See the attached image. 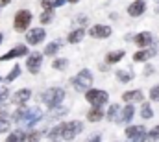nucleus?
Returning <instances> with one entry per match:
<instances>
[{"label":"nucleus","instance_id":"1","mask_svg":"<svg viewBox=\"0 0 159 142\" xmlns=\"http://www.w3.org/2000/svg\"><path fill=\"white\" fill-rule=\"evenodd\" d=\"M65 98H67V91L63 87H48L39 94V102L46 109H54L57 105H63Z\"/></svg>","mask_w":159,"mask_h":142},{"label":"nucleus","instance_id":"2","mask_svg":"<svg viewBox=\"0 0 159 142\" xmlns=\"http://www.w3.org/2000/svg\"><path fill=\"white\" fill-rule=\"evenodd\" d=\"M70 85L76 92H85L94 85V74L91 72V69H81L70 78Z\"/></svg>","mask_w":159,"mask_h":142},{"label":"nucleus","instance_id":"3","mask_svg":"<svg viewBox=\"0 0 159 142\" xmlns=\"http://www.w3.org/2000/svg\"><path fill=\"white\" fill-rule=\"evenodd\" d=\"M85 102L89 107H106L109 105V92L106 89H98V87H91L89 91L83 92Z\"/></svg>","mask_w":159,"mask_h":142},{"label":"nucleus","instance_id":"4","mask_svg":"<svg viewBox=\"0 0 159 142\" xmlns=\"http://www.w3.org/2000/svg\"><path fill=\"white\" fill-rule=\"evenodd\" d=\"M32 22H34V13L26 7L19 9L13 17V30L15 33H26L30 28H32Z\"/></svg>","mask_w":159,"mask_h":142},{"label":"nucleus","instance_id":"5","mask_svg":"<svg viewBox=\"0 0 159 142\" xmlns=\"http://www.w3.org/2000/svg\"><path fill=\"white\" fill-rule=\"evenodd\" d=\"M61 126V139L65 142L74 140L78 135L83 133V122L81 120H65V122H59Z\"/></svg>","mask_w":159,"mask_h":142},{"label":"nucleus","instance_id":"6","mask_svg":"<svg viewBox=\"0 0 159 142\" xmlns=\"http://www.w3.org/2000/svg\"><path fill=\"white\" fill-rule=\"evenodd\" d=\"M87 35L91 39H96V41H104V39H109L113 35V28H111V24L96 22V24H91L87 28Z\"/></svg>","mask_w":159,"mask_h":142},{"label":"nucleus","instance_id":"7","mask_svg":"<svg viewBox=\"0 0 159 142\" xmlns=\"http://www.w3.org/2000/svg\"><path fill=\"white\" fill-rule=\"evenodd\" d=\"M32 96H34V91H32L30 87H22V89H17V91L9 96V104L13 107H26L30 104Z\"/></svg>","mask_w":159,"mask_h":142},{"label":"nucleus","instance_id":"8","mask_svg":"<svg viewBox=\"0 0 159 142\" xmlns=\"http://www.w3.org/2000/svg\"><path fill=\"white\" fill-rule=\"evenodd\" d=\"M43 63H44V55L39 50H34L26 55V70L30 72L32 76H37L43 69Z\"/></svg>","mask_w":159,"mask_h":142},{"label":"nucleus","instance_id":"9","mask_svg":"<svg viewBox=\"0 0 159 142\" xmlns=\"http://www.w3.org/2000/svg\"><path fill=\"white\" fill-rule=\"evenodd\" d=\"M28 54H30L28 44H26V42H19V44L11 46L6 54H2V55H0V61H2V63H6V61H15V59H19V57H26Z\"/></svg>","mask_w":159,"mask_h":142},{"label":"nucleus","instance_id":"10","mask_svg":"<svg viewBox=\"0 0 159 142\" xmlns=\"http://www.w3.org/2000/svg\"><path fill=\"white\" fill-rule=\"evenodd\" d=\"M131 44H135V46H137V50H141V48H150V46H154V44H157V42H156V35H154L152 32L143 30V32L133 33Z\"/></svg>","mask_w":159,"mask_h":142},{"label":"nucleus","instance_id":"11","mask_svg":"<svg viewBox=\"0 0 159 142\" xmlns=\"http://www.w3.org/2000/svg\"><path fill=\"white\" fill-rule=\"evenodd\" d=\"M157 52H159L157 44H154V46H150V48H141V50H135V52L131 54V61H133V63H141V65L150 63V61L157 55Z\"/></svg>","mask_w":159,"mask_h":142},{"label":"nucleus","instance_id":"12","mask_svg":"<svg viewBox=\"0 0 159 142\" xmlns=\"http://www.w3.org/2000/svg\"><path fill=\"white\" fill-rule=\"evenodd\" d=\"M24 41L28 46H39L46 41V30L43 26H35V28H30L26 33H24Z\"/></svg>","mask_w":159,"mask_h":142},{"label":"nucleus","instance_id":"13","mask_svg":"<svg viewBox=\"0 0 159 142\" xmlns=\"http://www.w3.org/2000/svg\"><path fill=\"white\" fill-rule=\"evenodd\" d=\"M122 104H133V105H141L146 100V94L143 89H128L120 94Z\"/></svg>","mask_w":159,"mask_h":142},{"label":"nucleus","instance_id":"14","mask_svg":"<svg viewBox=\"0 0 159 142\" xmlns=\"http://www.w3.org/2000/svg\"><path fill=\"white\" fill-rule=\"evenodd\" d=\"M137 116V107L133 105V104H122V109H120V114L119 118H117V122L115 124H119V126H129V124H133V118Z\"/></svg>","mask_w":159,"mask_h":142},{"label":"nucleus","instance_id":"15","mask_svg":"<svg viewBox=\"0 0 159 142\" xmlns=\"http://www.w3.org/2000/svg\"><path fill=\"white\" fill-rule=\"evenodd\" d=\"M146 9H148L146 0H133V2H129V4H128L126 13H128V17H129V19H141V17L146 13Z\"/></svg>","mask_w":159,"mask_h":142},{"label":"nucleus","instance_id":"16","mask_svg":"<svg viewBox=\"0 0 159 142\" xmlns=\"http://www.w3.org/2000/svg\"><path fill=\"white\" fill-rule=\"evenodd\" d=\"M85 120L89 124H100L102 120H106V109L104 107H89L85 113Z\"/></svg>","mask_w":159,"mask_h":142},{"label":"nucleus","instance_id":"17","mask_svg":"<svg viewBox=\"0 0 159 142\" xmlns=\"http://www.w3.org/2000/svg\"><path fill=\"white\" fill-rule=\"evenodd\" d=\"M85 35H87V28L76 26V28H72V30L67 33V42H69V44H80V42H83Z\"/></svg>","mask_w":159,"mask_h":142},{"label":"nucleus","instance_id":"18","mask_svg":"<svg viewBox=\"0 0 159 142\" xmlns=\"http://www.w3.org/2000/svg\"><path fill=\"white\" fill-rule=\"evenodd\" d=\"M61 48H63V42H61L59 39H54V41H50V42L44 44V48H43V55L54 59V57H57V54H59Z\"/></svg>","mask_w":159,"mask_h":142},{"label":"nucleus","instance_id":"19","mask_svg":"<svg viewBox=\"0 0 159 142\" xmlns=\"http://www.w3.org/2000/svg\"><path fill=\"white\" fill-rule=\"evenodd\" d=\"M148 133V127L143 126V124H129L124 127V137L126 139H131V137H139V135H146Z\"/></svg>","mask_w":159,"mask_h":142},{"label":"nucleus","instance_id":"20","mask_svg":"<svg viewBox=\"0 0 159 142\" xmlns=\"http://www.w3.org/2000/svg\"><path fill=\"white\" fill-rule=\"evenodd\" d=\"M124 57H126V50H124V48L111 50V52H107V54H106V57H104V63H106V65H109V67H113V65L120 63Z\"/></svg>","mask_w":159,"mask_h":142},{"label":"nucleus","instance_id":"21","mask_svg":"<svg viewBox=\"0 0 159 142\" xmlns=\"http://www.w3.org/2000/svg\"><path fill=\"white\" fill-rule=\"evenodd\" d=\"M139 116H141L143 120H152V118L156 116V111H154V105H152L150 100H144V102L139 105Z\"/></svg>","mask_w":159,"mask_h":142},{"label":"nucleus","instance_id":"22","mask_svg":"<svg viewBox=\"0 0 159 142\" xmlns=\"http://www.w3.org/2000/svg\"><path fill=\"white\" fill-rule=\"evenodd\" d=\"M43 137H46V131H44V129H39V127H30V129H26L24 142H39Z\"/></svg>","mask_w":159,"mask_h":142},{"label":"nucleus","instance_id":"23","mask_svg":"<svg viewBox=\"0 0 159 142\" xmlns=\"http://www.w3.org/2000/svg\"><path fill=\"white\" fill-rule=\"evenodd\" d=\"M115 78H117L119 83L128 85V83H131V81L135 79V74L131 70H128V69H117V70H115Z\"/></svg>","mask_w":159,"mask_h":142},{"label":"nucleus","instance_id":"24","mask_svg":"<svg viewBox=\"0 0 159 142\" xmlns=\"http://www.w3.org/2000/svg\"><path fill=\"white\" fill-rule=\"evenodd\" d=\"M120 109H122V105L120 104H109L107 105V109H106V120L107 122H111V124H115L117 122V118H119V114H120Z\"/></svg>","mask_w":159,"mask_h":142},{"label":"nucleus","instance_id":"25","mask_svg":"<svg viewBox=\"0 0 159 142\" xmlns=\"http://www.w3.org/2000/svg\"><path fill=\"white\" fill-rule=\"evenodd\" d=\"M67 114H69V107H65V105H57V107H54V109L46 111V116L52 118V120H59V118H63Z\"/></svg>","mask_w":159,"mask_h":142},{"label":"nucleus","instance_id":"26","mask_svg":"<svg viewBox=\"0 0 159 142\" xmlns=\"http://www.w3.org/2000/svg\"><path fill=\"white\" fill-rule=\"evenodd\" d=\"M24 135H26V129L17 127L6 135V142H24Z\"/></svg>","mask_w":159,"mask_h":142},{"label":"nucleus","instance_id":"27","mask_svg":"<svg viewBox=\"0 0 159 142\" xmlns=\"http://www.w3.org/2000/svg\"><path fill=\"white\" fill-rule=\"evenodd\" d=\"M54 19H56V9H43V11L39 13L41 26H48V24H52Z\"/></svg>","mask_w":159,"mask_h":142},{"label":"nucleus","instance_id":"28","mask_svg":"<svg viewBox=\"0 0 159 142\" xmlns=\"http://www.w3.org/2000/svg\"><path fill=\"white\" fill-rule=\"evenodd\" d=\"M69 65H70V61L67 59V57H54L52 59V69L54 70H57V72H65L67 69H69Z\"/></svg>","mask_w":159,"mask_h":142},{"label":"nucleus","instance_id":"29","mask_svg":"<svg viewBox=\"0 0 159 142\" xmlns=\"http://www.w3.org/2000/svg\"><path fill=\"white\" fill-rule=\"evenodd\" d=\"M46 139L50 142H57L61 139V126L59 124H56L54 127H50L48 131H46Z\"/></svg>","mask_w":159,"mask_h":142},{"label":"nucleus","instance_id":"30","mask_svg":"<svg viewBox=\"0 0 159 142\" xmlns=\"http://www.w3.org/2000/svg\"><path fill=\"white\" fill-rule=\"evenodd\" d=\"M20 70H22V69H20V65H19V63H15V65H13V69L7 72V76L4 78V81H6L7 85H9V83H13V81L20 76Z\"/></svg>","mask_w":159,"mask_h":142},{"label":"nucleus","instance_id":"31","mask_svg":"<svg viewBox=\"0 0 159 142\" xmlns=\"http://www.w3.org/2000/svg\"><path fill=\"white\" fill-rule=\"evenodd\" d=\"M9 87L7 83H0V105H4L6 102H9Z\"/></svg>","mask_w":159,"mask_h":142},{"label":"nucleus","instance_id":"32","mask_svg":"<svg viewBox=\"0 0 159 142\" xmlns=\"http://www.w3.org/2000/svg\"><path fill=\"white\" fill-rule=\"evenodd\" d=\"M148 100L154 102V104H159V83L152 85V87L148 89Z\"/></svg>","mask_w":159,"mask_h":142},{"label":"nucleus","instance_id":"33","mask_svg":"<svg viewBox=\"0 0 159 142\" xmlns=\"http://www.w3.org/2000/svg\"><path fill=\"white\" fill-rule=\"evenodd\" d=\"M148 142H159V124L148 129Z\"/></svg>","mask_w":159,"mask_h":142},{"label":"nucleus","instance_id":"34","mask_svg":"<svg viewBox=\"0 0 159 142\" xmlns=\"http://www.w3.org/2000/svg\"><path fill=\"white\" fill-rule=\"evenodd\" d=\"M157 72V69H156V65L150 61V63H144V69H143V76L144 78H150V76H154Z\"/></svg>","mask_w":159,"mask_h":142},{"label":"nucleus","instance_id":"35","mask_svg":"<svg viewBox=\"0 0 159 142\" xmlns=\"http://www.w3.org/2000/svg\"><path fill=\"white\" fill-rule=\"evenodd\" d=\"M11 120H0V135H7L11 131Z\"/></svg>","mask_w":159,"mask_h":142},{"label":"nucleus","instance_id":"36","mask_svg":"<svg viewBox=\"0 0 159 142\" xmlns=\"http://www.w3.org/2000/svg\"><path fill=\"white\" fill-rule=\"evenodd\" d=\"M43 9H56V0H39Z\"/></svg>","mask_w":159,"mask_h":142},{"label":"nucleus","instance_id":"37","mask_svg":"<svg viewBox=\"0 0 159 142\" xmlns=\"http://www.w3.org/2000/svg\"><path fill=\"white\" fill-rule=\"evenodd\" d=\"M102 140H104V135H102V133H93V135L87 137L85 142H102Z\"/></svg>","mask_w":159,"mask_h":142},{"label":"nucleus","instance_id":"38","mask_svg":"<svg viewBox=\"0 0 159 142\" xmlns=\"http://www.w3.org/2000/svg\"><path fill=\"white\" fill-rule=\"evenodd\" d=\"M0 120H11V111L6 107H0Z\"/></svg>","mask_w":159,"mask_h":142},{"label":"nucleus","instance_id":"39","mask_svg":"<svg viewBox=\"0 0 159 142\" xmlns=\"http://www.w3.org/2000/svg\"><path fill=\"white\" fill-rule=\"evenodd\" d=\"M126 142H148V133H146V135H139V137L126 139Z\"/></svg>","mask_w":159,"mask_h":142},{"label":"nucleus","instance_id":"40","mask_svg":"<svg viewBox=\"0 0 159 142\" xmlns=\"http://www.w3.org/2000/svg\"><path fill=\"white\" fill-rule=\"evenodd\" d=\"M65 4H69V0H56V9L61 7V6H65Z\"/></svg>","mask_w":159,"mask_h":142},{"label":"nucleus","instance_id":"41","mask_svg":"<svg viewBox=\"0 0 159 142\" xmlns=\"http://www.w3.org/2000/svg\"><path fill=\"white\" fill-rule=\"evenodd\" d=\"M9 4H11V0H0V7H6Z\"/></svg>","mask_w":159,"mask_h":142},{"label":"nucleus","instance_id":"42","mask_svg":"<svg viewBox=\"0 0 159 142\" xmlns=\"http://www.w3.org/2000/svg\"><path fill=\"white\" fill-rule=\"evenodd\" d=\"M80 0H69V4H78Z\"/></svg>","mask_w":159,"mask_h":142},{"label":"nucleus","instance_id":"43","mask_svg":"<svg viewBox=\"0 0 159 142\" xmlns=\"http://www.w3.org/2000/svg\"><path fill=\"white\" fill-rule=\"evenodd\" d=\"M2 41H4V33L0 32V44H2Z\"/></svg>","mask_w":159,"mask_h":142},{"label":"nucleus","instance_id":"44","mask_svg":"<svg viewBox=\"0 0 159 142\" xmlns=\"http://www.w3.org/2000/svg\"><path fill=\"white\" fill-rule=\"evenodd\" d=\"M157 15H159V4H157Z\"/></svg>","mask_w":159,"mask_h":142},{"label":"nucleus","instance_id":"45","mask_svg":"<svg viewBox=\"0 0 159 142\" xmlns=\"http://www.w3.org/2000/svg\"><path fill=\"white\" fill-rule=\"evenodd\" d=\"M0 83H2V78H0Z\"/></svg>","mask_w":159,"mask_h":142},{"label":"nucleus","instance_id":"46","mask_svg":"<svg viewBox=\"0 0 159 142\" xmlns=\"http://www.w3.org/2000/svg\"><path fill=\"white\" fill-rule=\"evenodd\" d=\"M156 2H157V4H159V0H156Z\"/></svg>","mask_w":159,"mask_h":142},{"label":"nucleus","instance_id":"47","mask_svg":"<svg viewBox=\"0 0 159 142\" xmlns=\"http://www.w3.org/2000/svg\"><path fill=\"white\" fill-rule=\"evenodd\" d=\"M113 142H119V140H113Z\"/></svg>","mask_w":159,"mask_h":142},{"label":"nucleus","instance_id":"48","mask_svg":"<svg viewBox=\"0 0 159 142\" xmlns=\"http://www.w3.org/2000/svg\"><path fill=\"white\" fill-rule=\"evenodd\" d=\"M0 11H2V7H0Z\"/></svg>","mask_w":159,"mask_h":142}]
</instances>
